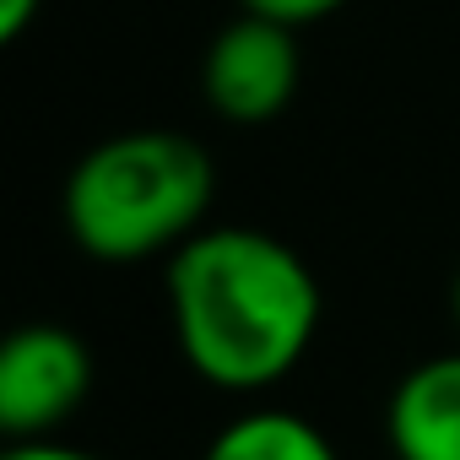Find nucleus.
<instances>
[{"label": "nucleus", "mask_w": 460, "mask_h": 460, "mask_svg": "<svg viewBox=\"0 0 460 460\" xmlns=\"http://www.w3.org/2000/svg\"><path fill=\"white\" fill-rule=\"evenodd\" d=\"M168 309L184 363L217 390L288 379L320 331V282L261 227H200L168 261Z\"/></svg>", "instance_id": "nucleus-1"}, {"label": "nucleus", "mask_w": 460, "mask_h": 460, "mask_svg": "<svg viewBox=\"0 0 460 460\" xmlns=\"http://www.w3.org/2000/svg\"><path fill=\"white\" fill-rule=\"evenodd\" d=\"M217 195L206 146L173 130H125L98 141L66 179V227L93 261L125 266L179 250L200 234Z\"/></svg>", "instance_id": "nucleus-2"}, {"label": "nucleus", "mask_w": 460, "mask_h": 460, "mask_svg": "<svg viewBox=\"0 0 460 460\" xmlns=\"http://www.w3.org/2000/svg\"><path fill=\"white\" fill-rule=\"evenodd\" d=\"M298 71H304V55H298L293 28L244 12L239 22H227L211 39L206 60H200V93L222 119L266 125L293 103Z\"/></svg>", "instance_id": "nucleus-3"}, {"label": "nucleus", "mask_w": 460, "mask_h": 460, "mask_svg": "<svg viewBox=\"0 0 460 460\" xmlns=\"http://www.w3.org/2000/svg\"><path fill=\"white\" fill-rule=\"evenodd\" d=\"M93 390V352L66 325H22L0 347V428L12 444L60 428Z\"/></svg>", "instance_id": "nucleus-4"}, {"label": "nucleus", "mask_w": 460, "mask_h": 460, "mask_svg": "<svg viewBox=\"0 0 460 460\" xmlns=\"http://www.w3.org/2000/svg\"><path fill=\"white\" fill-rule=\"evenodd\" d=\"M395 460H460V352L417 363L385 411Z\"/></svg>", "instance_id": "nucleus-5"}, {"label": "nucleus", "mask_w": 460, "mask_h": 460, "mask_svg": "<svg viewBox=\"0 0 460 460\" xmlns=\"http://www.w3.org/2000/svg\"><path fill=\"white\" fill-rule=\"evenodd\" d=\"M200 460H336L331 438L309 422V417H293V411H244L234 417Z\"/></svg>", "instance_id": "nucleus-6"}, {"label": "nucleus", "mask_w": 460, "mask_h": 460, "mask_svg": "<svg viewBox=\"0 0 460 460\" xmlns=\"http://www.w3.org/2000/svg\"><path fill=\"white\" fill-rule=\"evenodd\" d=\"M239 6H244V12H255V17L288 22V28H309V22H320V17L341 12L347 0H239Z\"/></svg>", "instance_id": "nucleus-7"}, {"label": "nucleus", "mask_w": 460, "mask_h": 460, "mask_svg": "<svg viewBox=\"0 0 460 460\" xmlns=\"http://www.w3.org/2000/svg\"><path fill=\"white\" fill-rule=\"evenodd\" d=\"M44 12V0H0V44H17Z\"/></svg>", "instance_id": "nucleus-8"}, {"label": "nucleus", "mask_w": 460, "mask_h": 460, "mask_svg": "<svg viewBox=\"0 0 460 460\" xmlns=\"http://www.w3.org/2000/svg\"><path fill=\"white\" fill-rule=\"evenodd\" d=\"M0 460H103V455L71 449V444H49V438H28V444H12Z\"/></svg>", "instance_id": "nucleus-9"}, {"label": "nucleus", "mask_w": 460, "mask_h": 460, "mask_svg": "<svg viewBox=\"0 0 460 460\" xmlns=\"http://www.w3.org/2000/svg\"><path fill=\"white\" fill-rule=\"evenodd\" d=\"M455 320H460V277H455Z\"/></svg>", "instance_id": "nucleus-10"}]
</instances>
